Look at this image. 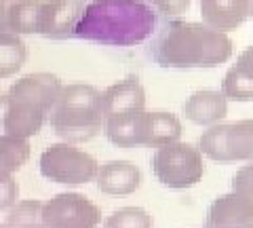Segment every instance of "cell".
<instances>
[{
	"instance_id": "cell-1",
	"label": "cell",
	"mask_w": 253,
	"mask_h": 228,
	"mask_svg": "<svg viewBox=\"0 0 253 228\" xmlns=\"http://www.w3.org/2000/svg\"><path fill=\"white\" fill-rule=\"evenodd\" d=\"M150 55L163 68H217L232 57V41L203 21L175 19L156 30Z\"/></svg>"
},
{
	"instance_id": "cell-2",
	"label": "cell",
	"mask_w": 253,
	"mask_h": 228,
	"mask_svg": "<svg viewBox=\"0 0 253 228\" xmlns=\"http://www.w3.org/2000/svg\"><path fill=\"white\" fill-rule=\"evenodd\" d=\"M154 32L156 13L144 0H93L86 2L74 36L106 46H135Z\"/></svg>"
},
{
	"instance_id": "cell-3",
	"label": "cell",
	"mask_w": 253,
	"mask_h": 228,
	"mask_svg": "<svg viewBox=\"0 0 253 228\" xmlns=\"http://www.w3.org/2000/svg\"><path fill=\"white\" fill-rule=\"evenodd\" d=\"M61 81L51 72H32L21 76L4 95L2 127L6 136L28 139L42 129L59 97Z\"/></svg>"
},
{
	"instance_id": "cell-4",
	"label": "cell",
	"mask_w": 253,
	"mask_h": 228,
	"mask_svg": "<svg viewBox=\"0 0 253 228\" xmlns=\"http://www.w3.org/2000/svg\"><path fill=\"white\" fill-rule=\"evenodd\" d=\"M51 125L68 144H83L104 129L101 91L91 85H66L51 110Z\"/></svg>"
},
{
	"instance_id": "cell-5",
	"label": "cell",
	"mask_w": 253,
	"mask_h": 228,
	"mask_svg": "<svg viewBox=\"0 0 253 228\" xmlns=\"http://www.w3.org/2000/svg\"><path fill=\"white\" fill-rule=\"evenodd\" d=\"M152 169L163 186L181 190L203 180L205 161L196 146L188 141H173L156 148L152 156Z\"/></svg>"
},
{
	"instance_id": "cell-6",
	"label": "cell",
	"mask_w": 253,
	"mask_h": 228,
	"mask_svg": "<svg viewBox=\"0 0 253 228\" xmlns=\"http://www.w3.org/2000/svg\"><path fill=\"white\" fill-rule=\"evenodd\" d=\"M41 174L51 180L55 184H66V186H78V184H89L95 180L97 174V161L89 152L76 148L68 141L51 144L41 154Z\"/></svg>"
},
{
	"instance_id": "cell-7",
	"label": "cell",
	"mask_w": 253,
	"mask_h": 228,
	"mask_svg": "<svg viewBox=\"0 0 253 228\" xmlns=\"http://www.w3.org/2000/svg\"><path fill=\"white\" fill-rule=\"evenodd\" d=\"M201 154L211 161H253V119L211 125L199 139Z\"/></svg>"
},
{
	"instance_id": "cell-8",
	"label": "cell",
	"mask_w": 253,
	"mask_h": 228,
	"mask_svg": "<svg viewBox=\"0 0 253 228\" xmlns=\"http://www.w3.org/2000/svg\"><path fill=\"white\" fill-rule=\"evenodd\" d=\"M101 211L81 192H61L42 203L44 228H95Z\"/></svg>"
},
{
	"instance_id": "cell-9",
	"label": "cell",
	"mask_w": 253,
	"mask_h": 228,
	"mask_svg": "<svg viewBox=\"0 0 253 228\" xmlns=\"http://www.w3.org/2000/svg\"><path fill=\"white\" fill-rule=\"evenodd\" d=\"M86 0H42L38 34L46 38H72L83 17Z\"/></svg>"
},
{
	"instance_id": "cell-10",
	"label": "cell",
	"mask_w": 253,
	"mask_h": 228,
	"mask_svg": "<svg viewBox=\"0 0 253 228\" xmlns=\"http://www.w3.org/2000/svg\"><path fill=\"white\" fill-rule=\"evenodd\" d=\"M106 137L118 148H135L148 146L150 136V112H123L104 119Z\"/></svg>"
},
{
	"instance_id": "cell-11",
	"label": "cell",
	"mask_w": 253,
	"mask_h": 228,
	"mask_svg": "<svg viewBox=\"0 0 253 228\" xmlns=\"http://www.w3.org/2000/svg\"><path fill=\"white\" fill-rule=\"evenodd\" d=\"M207 228H253V201L239 192H226L211 203Z\"/></svg>"
},
{
	"instance_id": "cell-12",
	"label": "cell",
	"mask_w": 253,
	"mask_h": 228,
	"mask_svg": "<svg viewBox=\"0 0 253 228\" xmlns=\"http://www.w3.org/2000/svg\"><path fill=\"white\" fill-rule=\"evenodd\" d=\"M146 108V91L137 76H126L125 81L110 85L101 93V110L104 119L123 112H139Z\"/></svg>"
},
{
	"instance_id": "cell-13",
	"label": "cell",
	"mask_w": 253,
	"mask_h": 228,
	"mask_svg": "<svg viewBox=\"0 0 253 228\" xmlns=\"http://www.w3.org/2000/svg\"><path fill=\"white\" fill-rule=\"evenodd\" d=\"M199 6L203 23L226 34L249 19L251 0H199Z\"/></svg>"
},
{
	"instance_id": "cell-14",
	"label": "cell",
	"mask_w": 253,
	"mask_h": 228,
	"mask_svg": "<svg viewBox=\"0 0 253 228\" xmlns=\"http://www.w3.org/2000/svg\"><path fill=\"white\" fill-rule=\"evenodd\" d=\"M95 182L106 194H131L141 184V171L131 161H108L97 167Z\"/></svg>"
},
{
	"instance_id": "cell-15",
	"label": "cell",
	"mask_w": 253,
	"mask_h": 228,
	"mask_svg": "<svg viewBox=\"0 0 253 228\" xmlns=\"http://www.w3.org/2000/svg\"><path fill=\"white\" fill-rule=\"evenodd\" d=\"M184 114L190 123L201 125V127H211V125H217L226 119L228 99L224 97L221 91H213V89L196 91L186 99Z\"/></svg>"
},
{
	"instance_id": "cell-16",
	"label": "cell",
	"mask_w": 253,
	"mask_h": 228,
	"mask_svg": "<svg viewBox=\"0 0 253 228\" xmlns=\"http://www.w3.org/2000/svg\"><path fill=\"white\" fill-rule=\"evenodd\" d=\"M42 0H15L6 4V32L13 34H38Z\"/></svg>"
},
{
	"instance_id": "cell-17",
	"label": "cell",
	"mask_w": 253,
	"mask_h": 228,
	"mask_svg": "<svg viewBox=\"0 0 253 228\" xmlns=\"http://www.w3.org/2000/svg\"><path fill=\"white\" fill-rule=\"evenodd\" d=\"M28 59V46L21 36L13 32H0V78L17 74Z\"/></svg>"
},
{
	"instance_id": "cell-18",
	"label": "cell",
	"mask_w": 253,
	"mask_h": 228,
	"mask_svg": "<svg viewBox=\"0 0 253 228\" xmlns=\"http://www.w3.org/2000/svg\"><path fill=\"white\" fill-rule=\"evenodd\" d=\"M30 159V144L28 139L15 136H0V180L13 178Z\"/></svg>"
},
{
	"instance_id": "cell-19",
	"label": "cell",
	"mask_w": 253,
	"mask_h": 228,
	"mask_svg": "<svg viewBox=\"0 0 253 228\" xmlns=\"http://www.w3.org/2000/svg\"><path fill=\"white\" fill-rule=\"evenodd\" d=\"M181 137V123L171 112H150V136L148 146L158 148L165 144H173Z\"/></svg>"
},
{
	"instance_id": "cell-20",
	"label": "cell",
	"mask_w": 253,
	"mask_h": 228,
	"mask_svg": "<svg viewBox=\"0 0 253 228\" xmlns=\"http://www.w3.org/2000/svg\"><path fill=\"white\" fill-rule=\"evenodd\" d=\"M42 224V201L30 199L19 201L13 207H9L6 216V228H26V226H41Z\"/></svg>"
},
{
	"instance_id": "cell-21",
	"label": "cell",
	"mask_w": 253,
	"mask_h": 228,
	"mask_svg": "<svg viewBox=\"0 0 253 228\" xmlns=\"http://www.w3.org/2000/svg\"><path fill=\"white\" fill-rule=\"evenodd\" d=\"M152 216L141 207H121L104 220V228H152Z\"/></svg>"
},
{
	"instance_id": "cell-22",
	"label": "cell",
	"mask_w": 253,
	"mask_h": 228,
	"mask_svg": "<svg viewBox=\"0 0 253 228\" xmlns=\"http://www.w3.org/2000/svg\"><path fill=\"white\" fill-rule=\"evenodd\" d=\"M221 93L226 99L232 101H253V78L243 74L234 66L228 70L221 83Z\"/></svg>"
},
{
	"instance_id": "cell-23",
	"label": "cell",
	"mask_w": 253,
	"mask_h": 228,
	"mask_svg": "<svg viewBox=\"0 0 253 228\" xmlns=\"http://www.w3.org/2000/svg\"><path fill=\"white\" fill-rule=\"evenodd\" d=\"M148 6H152L154 13H161L165 17H177L181 13H188L192 0H144Z\"/></svg>"
},
{
	"instance_id": "cell-24",
	"label": "cell",
	"mask_w": 253,
	"mask_h": 228,
	"mask_svg": "<svg viewBox=\"0 0 253 228\" xmlns=\"http://www.w3.org/2000/svg\"><path fill=\"white\" fill-rule=\"evenodd\" d=\"M232 190L253 201V161H249V165H245L234 174Z\"/></svg>"
},
{
	"instance_id": "cell-25",
	"label": "cell",
	"mask_w": 253,
	"mask_h": 228,
	"mask_svg": "<svg viewBox=\"0 0 253 228\" xmlns=\"http://www.w3.org/2000/svg\"><path fill=\"white\" fill-rule=\"evenodd\" d=\"M19 199V186L13 178H2L0 180V211L13 207Z\"/></svg>"
},
{
	"instance_id": "cell-26",
	"label": "cell",
	"mask_w": 253,
	"mask_h": 228,
	"mask_svg": "<svg viewBox=\"0 0 253 228\" xmlns=\"http://www.w3.org/2000/svg\"><path fill=\"white\" fill-rule=\"evenodd\" d=\"M236 70H241L243 74H247L249 78H253V45L247 46L241 55H239V59H236V64H234Z\"/></svg>"
},
{
	"instance_id": "cell-27",
	"label": "cell",
	"mask_w": 253,
	"mask_h": 228,
	"mask_svg": "<svg viewBox=\"0 0 253 228\" xmlns=\"http://www.w3.org/2000/svg\"><path fill=\"white\" fill-rule=\"evenodd\" d=\"M0 32H6V2L0 0Z\"/></svg>"
},
{
	"instance_id": "cell-28",
	"label": "cell",
	"mask_w": 253,
	"mask_h": 228,
	"mask_svg": "<svg viewBox=\"0 0 253 228\" xmlns=\"http://www.w3.org/2000/svg\"><path fill=\"white\" fill-rule=\"evenodd\" d=\"M249 17H253V0H251V9H249Z\"/></svg>"
},
{
	"instance_id": "cell-29",
	"label": "cell",
	"mask_w": 253,
	"mask_h": 228,
	"mask_svg": "<svg viewBox=\"0 0 253 228\" xmlns=\"http://www.w3.org/2000/svg\"><path fill=\"white\" fill-rule=\"evenodd\" d=\"M4 104V95H2V93H0V106H2Z\"/></svg>"
},
{
	"instance_id": "cell-30",
	"label": "cell",
	"mask_w": 253,
	"mask_h": 228,
	"mask_svg": "<svg viewBox=\"0 0 253 228\" xmlns=\"http://www.w3.org/2000/svg\"><path fill=\"white\" fill-rule=\"evenodd\" d=\"M26 228H44V226L41 224V226H26Z\"/></svg>"
},
{
	"instance_id": "cell-31",
	"label": "cell",
	"mask_w": 253,
	"mask_h": 228,
	"mask_svg": "<svg viewBox=\"0 0 253 228\" xmlns=\"http://www.w3.org/2000/svg\"><path fill=\"white\" fill-rule=\"evenodd\" d=\"M2 2H6V4H11V2H15V0H2Z\"/></svg>"
},
{
	"instance_id": "cell-32",
	"label": "cell",
	"mask_w": 253,
	"mask_h": 228,
	"mask_svg": "<svg viewBox=\"0 0 253 228\" xmlns=\"http://www.w3.org/2000/svg\"><path fill=\"white\" fill-rule=\"evenodd\" d=\"M0 228H6V226H4V224H0Z\"/></svg>"
}]
</instances>
